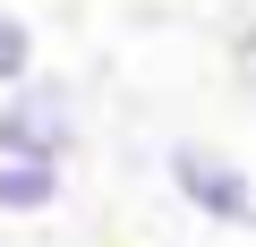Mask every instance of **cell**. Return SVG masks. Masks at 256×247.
I'll use <instances>...</instances> for the list:
<instances>
[{
  "instance_id": "6da1fadb",
  "label": "cell",
  "mask_w": 256,
  "mask_h": 247,
  "mask_svg": "<svg viewBox=\"0 0 256 247\" xmlns=\"http://www.w3.org/2000/svg\"><path fill=\"white\" fill-rule=\"evenodd\" d=\"M77 145H86V85L68 68H34L18 94H0V162L68 171Z\"/></svg>"
},
{
  "instance_id": "7a4b0ae2",
  "label": "cell",
  "mask_w": 256,
  "mask_h": 247,
  "mask_svg": "<svg viewBox=\"0 0 256 247\" xmlns=\"http://www.w3.org/2000/svg\"><path fill=\"white\" fill-rule=\"evenodd\" d=\"M162 188L205 230H256V171L214 137H171L162 145Z\"/></svg>"
},
{
  "instance_id": "3957f363",
  "label": "cell",
  "mask_w": 256,
  "mask_h": 247,
  "mask_svg": "<svg viewBox=\"0 0 256 247\" xmlns=\"http://www.w3.org/2000/svg\"><path fill=\"white\" fill-rule=\"evenodd\" d=\"M60 196H68V171H52V162H0V222H43V213H60Z\"/></svg>"
},
{
  "instance_id": "277c9868",
  "label": "cell",
  "mask_w": 256,
  "mask_h": 247,
  "mask_svg": "<svg viewBox=\"0 0 256 247\" xmlns=\"http://www.w3.org/2000/svg\"><path fill=\"white\" fill-rule=\"evenodd\" d=\"M43 68V43H34V17L0 0V94H18L26 77Z\"/></svg>"
},
{
  "instance_id": "5b68a950",
  "label": "cell",
  "mask_w": 256,
  "mask_h": 247,
  "mask_svg": "<svg viewBox=\"0 0 256 247\" xmlns=\"http://www.w3.org/2000/svg\"><path fill=\"white\" fill-rule=\"evenodd\" d=\"M230 68H239V85L256 94V26H230Z\"/></svg>"
}]
</instances>
